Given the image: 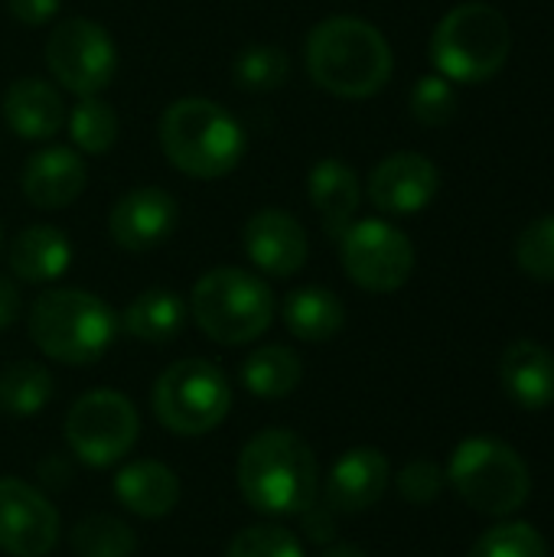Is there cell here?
Listing matches in <instances>:
<instances>
[{"mask_svg":"<svg viewBox=\"0 0 554 557\" xmlns=\"http://www.w3.org/2000/svg\"><path fill=\"white\" fill-rule=\"evenodd\" d=\"M46 69L78 98L101 95L118 72V46L101 23L72 16L56 23L46 39Z\"/></svg>","mask_w":554,"mask_h":557,"instance_id":"30bf717a","label":"cell"},{"mask_svg":"<svg viewBox=\"0 0 554 557\" xmlns=\"http://www.w3.org/2000/svg\"><path fill=\"white\" fill-rule=\"evenodd\" d=\"M189 313L212 343L245 346L268 333L278 310L271 287L258 274L245 268H212L196 281Z\"/></svg>","mask_w":554,"mask_h":557,"instance_id":"8992f818","label":"cell"},{"mask_svg":"<svg viewBox=\"0 0 554 557\" xmlns=\"http://www.w3.org/2000/svg\"><path fill=\"white\" fill-rule=\"evenodd\" d=\"M72 552L78 557H131L137 552V539L127 522L98 512L72 529Z\"/></svg>","mask_w":554,"mask_h":557,"instance_id":"f1b7e54d","label":"cell"},{"mask_svg":"<svg viewBox=\"0 0 554 557\" xmlns=\"http://www.w3.org/2000/svg\"><path fill=\"white\" fill-rule=\"evenodd\" d=\"M467 557H549V545L529 522H500L477 539Z\"/></svg>","mask_w":554,"mask_h":557,"instance_id":"f546056e","label":"cell"},{"mask_svg":"<svg viewBox=\"0 0 554 557\" xmlns=\"http://www.w3.org/2000/svg\"><path fill=\"white\" fill-rule=\"evenodd\" d=\"M304 379V362L287 346H261L242 362V385L255 398H287Z\"/></svg>","mask_w":554,"mask_h":557,"instance_id":"d4e9b609","label":"cell"},{"mask_svg":"<svg viewBox=\"0 0 554 557\" xmlns=\"http://www.w3.org/2000/svg\"><path fill=\"white\" fill-rule=\"evenodd\" d=\"M114 496L140 519H163L180 503V476L160 460H134L118 473Z\"/></svg>","mask_w":554,"mask_h":557,"instance_id":"7402d4cb","label":"cell"},{"mask_svg":"<svg viewBox=\"0 0 554 557\" xmlns=\"http://www.w3.org/2000/svg\"><path fill=\"white\" fill-rule=\"evenodd\" d=\"M7 261L13 277L26 284H52L59 281L72 264V242L56 225H26L13 235L7 248Z\"/></svg>","mask_w":554,"mask_h":557,"instance_id":"44dd1931","label":"cell"},{"mask_svg":"<svg viewBox=\"0 0 554 557\" xmlns=\"http://www.w3.org/2000/svg\"><path fill=\"white\" fill-rule=\"evenodd\" d=\"M242 499L261 516H300L317 503L320 467L304 437L284 428L255 434L235 467Z\"/></svg>","mask_w":554,"mask_h":557,"instance_id":"7a4b0ae2","label":"cell"},{"mask_svg":"<svg viewBox=\"0 0 554 557\" xmlns=\"http://www.w3.org/2000/svg\"><path fill=\"white\" fill-rule=\"evenodd\" d=\"M153 418L176 437H202L232 411V382L209 359H180L153 385Z\"/></svg>","mask_w":554,"mask_h":557,"instance_id":"ba28073f","label":"cell"},{"mask_svg":"<svg viewBox=\"0 0 554 557\" xmlns=\"http://www.w3.org/2000/svg\"><path fill=\"white\" fill-rule=\"evenodd\" d=\"M0 245H3V228H0Z\"/></svg>","mask_w":554,"mask_h":557,"instance_id":"ab89813d","label":"cell"},{"mask_svg":"<svg viewBox=\"0 0 554 557\" xmlns=\"http://www.w3.org/2000/svg\"><path fill=\"white\" fill-rule=\"evenodd\" d=\"M398 493H402V499L405 503H411V506H428V503H434L438 496H441V490H444V483H447V473L434 463V460H411L408 467H402V473H398Z\"/></svg>","mask_w":554,"mask_h":557,"instance_id":"836d02e7","label":"cell"},{"mask_svg":"<svg viewBox=\"0 0 554 557\" xmlns=\"http://www.w3.org/2000/svg\"><path fill=\"white\" fill-rule=\"evenodd\" d=\"M447 483L480 516L509 519L532 496V473L519 450L493 437H467L451 454Z\"/></svg>","mask_w":554,"mask_h":557,"instance_id":"52a82bcc","label":"cell"},{"mask_svg":"<svg viewBox=\"0 0 554 557\" xmlns=\"http://www.w3.org/2000/svg\"><path fill=\"white\" fill-rule=\"evenodd\" d=\"M3 121L20 140H49L65 124V101L52 82L20 75L3 91Z\"/></svg>","mask_w":554,"mask_h":557,"instance_id":"ac0fdd59","label":"cell"},{"mask_svg":"<svg viewBox=\"0 0 554 557\" xmlns=\"http://www.w3.org/2000/svg\"><path fill=\"white\" fill-rule=\"evenodd\" d=\"M441 189V170L434 160L415 150L389 153L369 176V199L385 215H415L434 202Z\"/></svg>","mask_w":554,"mask_h":557,"instance_id":"9a60e30c","label":"cell"},{"mask_svg":"<svg viewBox=\"0 0 554 557\" xmlns=\"http://www.w3.org/2000/svg\"><path fill=\"white\" fill-rule=\"evenodd\" d=\"M225 557H304V548L281 525H251L232 539Z\"/></svg>","mask_w":554,"mask_h":557,"instance_id":"d6a6232c","label":"cell"},{"mask_svg":"<svg viewBox=\"0 0 554 557\" xmlns=\"http://www.w3.org/2000/svg\"><path fill=\"white\" fill-rule=\"evenodd\" d=\"M157 140L173 170L193 180H222L245 157V131L219 101L186 95L163 108Z\"/></svg>","mask_w":554,"mask_h":557,"instance_id":"3957f363","label":"cell"},{"mask_svg":"<svg viewBox=\"0 0 554 557\" xmlns=\"http://www.w3.org/2000/svg\"><path fill=\"white\" fill-rule=\"evenodd\" d=\"M69 480H72V467L65 463V457L49 454V457L39 463V483H46V486H52V490H62Z\"/></svg>","mask_w":554,"mask_h":557,"instance_id":"74e56055","label":"cell"},{"mask_svg":"<svg viewBox=\"0 0 554 557\" xmlns=\"http://www.w3.org/2000/svg\"><path fill=\"white\" fill-rule=\"evenodd\" d=\"M180 225V202L163 186H134L108 212V235L124 251H153Z\"/></svg>","mask_w":554,"mask_h":557,"instance_id":"4fadbf2b","label":"cell"},{"mask_svg":"<svg viewBox=\"0 0 554 557\" xmlns=\"http://www.w3.org/2000/svg\"><path fill=\"white\" fill-rule=\"evenodd\" d=\"M500 379L522 411H545L554 405V352L535 339H519L503 352Z\"/></svg>","mask_w":554,"mask_h":557,"instance_id":"ffe728a7","label":"cell"},{"mask_svg":"<svg viewBox=\"0 0 554 557\" xmlns=\"http://www.w3.org/2000/svg\"><path fill=\"white\" fill-rule=\"evenodd\" d=\"M307 196H310L313 209L320 212L323 232L340 242L346 235V228L356 222V212L362 202V183L349 163L327 157V160L310 166Z\"/></svg>","mask_w":554,"mask_h":557,"instance_id":"d6986e66","label":"cell"},{"mask_svg":"<svg viewBox=\"0 0 554 557\" xmlns=\"http://www.w3.org/2000/svg\"><path fill=\"white\" fill-rule=\"evenodd\" d=\"M186 300L170 290V287H147L144 294H137L124 313H121V330L140 343H150V346H160V343H170L183 333L186 326Z\"/></svg>","mask_w":554,"mask_h":557,"instance_id":"603a6c76","label":"cell"},{"mask_svg":"<svg viewBox=\"0 0 554 557\" xmlns=\"http://www.w3.org/2000/svg\"><path fill=\"white\" fill-rule=\"evenodd\" d=\"M56 382L39 362H13L0 372V411L13 418H33L52 401Z\"/></svg>","mask_w":554,"mask_h":557,"instance_id":"484cf974","label":"cell"},{"mask_svg":"<svg viewBox=\"0 0 554 557\" xmlns=\"http://www.w3.org/2000/svg\"><path fill=\"white\" fill-rule=\"evenodd\" d=\"M59 542L52 503L16 476H0V552L10 557H46Z\"/></svg>","mask_w":554,"mask_h":557,"instance_id":"7c38bea8","label":"cell"},{"mask_svg":"<svg viewBox=\"0 0 554 557\" xmlns=\"http://www.w3.org/2000/svg\"><path fill=\"white\" fill-rule=\"evenodd\" d=\"M281 320L300 343H330L346 326V307L330 287H297L281 304Z\"/></svg>","mask_w":554,"mask_h":557,"instance_id":"cb8c5ba5","label":"cell"},{"mask_svg":"<svg viewBox=\"0 0 554 557\" xmlns=\"http://www.w3.org/2000/svg\"><path fill=\"white\" fill-rule=\"evenodd\" d=\"M513 52V26L493 3L467 0L441 16L431 36V62L438 75L480 85L503 72Z\"/></svg>","mask_w":554,"mask_h":557,"instance_id":"5b68a950","label":"cell"},{"mask_svg":"<svg viewBox=\"0 0 554 557\" xmlns=\"http://www.w3.org/2000/svg\"><path fill=\"white\" fill-rule=\"evenodd\" d=\"M408 108H411V117L421 124V127H444L454 121L457 114V91H454V82L444 78V75H421L411 88V98H408Z\"/></svg>","mask_w":554,"mask_h":557,"instance_id":"4dcf8cb0","label":"cell"},{"mask_svg":"<svg viewBox=\"0 0 554 557\" xmlns=\"http://www.w3.org/2000/svg\"><path fill=\"white\" fill-rule=\"evenodd\" d=\"M317 557H369L362 548H356V545H346V542H340V545H330V548H323Z\"/></svg>","mask_w":554,"mask_h":557,"instance_id":"f35d334b","label":"cell"},{"mask_svg":"<svg viewBox=\"0 0 554 557\" xmlns=\"http://www.w3.org/2000/svg\"><path fill=\"white\" fill-rule=\"evenodd\" d=\"M118 330V313L82 287H52L29 307V339L62 366H95L111 349Z\"/></svg>","mask_w":554,"mask_h":557,"instance_id":"277c9868","label":"cell"},{"mask_svg":"<svg viewBox=\"0 0 554 557\" xmlns=\"http://www.w3.org/2000/svg\"><path fill=\"white\" fill-rule=\"evenodd\" d=\"M519 268L542 284H554V215H542L522 228L516 242Z\"/></svg>","mask_w":554,"mask_h":557,"instance_id":"1f68e13d","label":"cell"},{"mask_svg":"<svg viewBox=\"0 0 554 557\" xmlns=\"http://www.w3.org/2000/svg\"><path fill=\"white\" fill-rule=\"evenodd\" d=\"M242 248L261 274L291 277L307 264L310 238L297 215H291L278 206H264L248 215V222L242 228Z\"/></svg>","mask_w":554,"mask_h":557,"instance_id":"5bb4252c","label":"cell"},{"mask_svg":"<svg viewBox=\"0 0 554 557\" xmlns=\"http://www.w3.org/2000/svg\"><path fill=\"white\" fill-rule=\"evenodd\" d=\"M392 483L389 457L376 447H356L346 450L323 486V499L336 516H356L372 509Z\"/></svg>","mask_w":554,"mask_h":557,"instance_id":"2e32d148","label":"cell"},{"mask_svg":"<svg viewBox=\"0 0 554 557\" xmlns=\"http://www.w3.org/2000/svg\"><path fill=\"white\" fill-rule=\"evenodd\" d=\"M137 434H140L137 408L131 405V398L111 388H95L82 395L65 414L69 450L95 470L121 463L134 450Z\"/></svg>","mask_w":554,"mask_h":557,"instance_id":"9c48e42d","label":"cell"},{"mask_svg":"<svg viewBox=\"0 0 554 557\" xmlns=\"http://www.w3.org/2000/svg\"><path fill=\"white\" fill-rule=\"evenodd\" d=\"M340 261L356 287L369 294H395L415 271V245L398 225L362 219L340 238Z\"/></svg>","mask_w":554,"mask_h":557,"instance_id":"8fae6325","label":"cell"},{"mask_svg":"<svg viewBox=\"0 0 554 557\" xmlns=\"http://www.w3.org/2000/svg\"><path fill=\"white\" fill-rule=\"evenodd\" d=\"M23 313V297H20V287L0 274V330H10Z\"/></svg>","mask_w":554,"mask_h":557,"instance_id":"8d00e7d4","label":"cell"},{"mask_svg":"<svg viewBox=\"0 0 554 557\" xmlns=\"http://www.w3.org/2000/svg\"><path fill=\"white\" fill-rule=\"evenodd\" d=\"M62 0H7V10L23 26H46L59 13Z\"/></svg>","mask_w":554,"mask_h":557,"instance_id":"e575fe53","label":"cell"},{"mask_svg":"<svg viewBox=\"0 0 554 557\" xmlns=\"http://www.w3.org/2000/svg\"><path fill=\"white\" fill-rule=\"evenodd\" d=\"M85 160L78 157L75 147H42L36 150L20 173V189L29 199V206L42 209V212H56L72 206L82 193H85Z\"/></svg>","mask_w":554,"mask_h":557,"instance_id":"e0dca14e","label":"cell"},{"mask_svg":"<svg viewBox=\"0 0 554 557\" xmlns=\"http://www.w3.org/2000/svg\"><path fill=\"white\" fill-rule=\"evenodd\" d=\"M291 59L274 42H251L232 62V82L245 91H274L287 82Z\"/></svg>","mask_w":554,"mask_h":557,"instance_id":"83f0119b","label":"cell"},{"mask_svg":"<svg viewBox=\"0 0 554 557\" xmlns=\"http://www.w3.org/2000/svg\"><path fill=\"white\" fill-rule=\"evenodd\" d=\"M300 519H304V529H307V535L313 542H330L333 532H336V512L330 506H317L313 503L310 509L300 512Z\"/></svg>","mask_w":554,"mask_h":557,"instance_id":"d590c367","label":"cell"},{"mask_svg":"<svg viewBox=\"0 0 554 557\" xmlns=\"http://www.w3.org/2000/svg\"><path fill=\"white\" fill-rule=\"evenodd\" d=\"M69 140L75 150L88 153V157H101L118 144V111L98 98V95H85L78 98V104L69 111Z\"/></svg>","mask_w":554,"mask_h":557,"instance_id":"4316f807","label":"cell"},{"mask_svg":"<svg viewBox=\"0 0 554 557\" xmlns=\"http://www.w3.org/2000/svg\"><path fill=\"white\" fill-rule=\"evenodd\" d=\"M304 59L313 85L349 101L379 95L395 69L389 39L362 16L320 20L307 36Z\"/></svg>","mask_w":554,"mask_h":557,"instance_id":"6da1fadb","label":"cell"}]
</instances>
